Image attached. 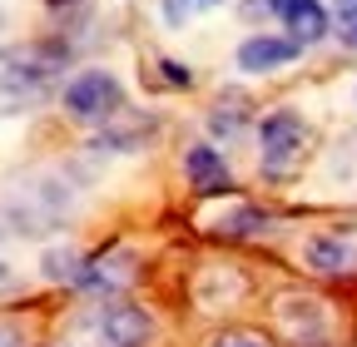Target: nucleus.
<instances>
[{
	"instance_id": "1",
	"label": "nucleus",
	"mask_w": 357,
	"mask_h": 347,
	"mask_svg": "<svg viewBox=\"0 0 357 347\" xmlns=\"http://www.w3.org/2000/svg\"><path fill=\"white\" fill-rule=\"evenodd\" d=\"M70 208H75V194L70 184L60 179V174H30V179L6 199V219L15 233L25 238H45V233H55L65 219H70Z\"/></svg>"
},
{
	"instance_id": "2",
	"label": "nucleus",
	"mask_w": 357,
	"mask_h": 347,
	"mask_svg": "<svg viewBox=\"0 0 357 347\" xmlns=\"http://www.w3.org/2000/svg\"><path fill=\"white\" fill-rule=\"evenodd\" d=\"M55 84V60L50 55H15L6 70H0V114H25L35 109Z\"/></svg>"
},
{
	"instance_id": "3",
	"label": "nucleus",
	"mask_w": 357,
	"mask_h": 347,
	"mask_svg": "<svg viewBox=\"0 0 357 347\" xmlns=\"http://www.w3.org/2000/svg\"><path fill=\"white\" fill-rule=\"evenodd\" d=\"M119 100H124V90H119V79L109 70H79L65 84V114L70 119H84V124L119 114Z\"/></svg>"
},
{
	"instance_id": "4",
	"label": "nucleus",
	"mask_w": 357,
	"mask_h": 347,
	"mask_svg": "<svg viewBox=\"0 0 357 347\" xmlns=\"http://www.w3.org/2000/svg\"><path fill=\"white\" fill-rule=\"evenodd\" d=\"M303 139H307V124L293 114V109H273L263 124H258V149H263V174H288L303 154Z\"/></svg>"
},
{
	"instance_id": "5",
	"label": "nucleus",
	"mask_w": 357,
	"mask_h": 347,
	"mask_svg": "<svg viewBox=\"0 0 357 347\" xmlns=\"http://www.w3.org/2000/svg\"><path fill=\"white\" fill-rule=\"evenodd\" d=\"M95 332L105 337V347H144L154 337V318L144 308H129V302H114V308L100 313Z\"/></svg>"
},
{
	"instance_id": "6",
	"label": "nucleus",
	"mask_w": 357,
	"mask_h": 347,
	"mask_svg": "<svg viewBox=\"0 0 357 347\" xmlns=\"http://www.w3.org/2000/svg\"><path fill=\"white\" fill-rule=\"evenodd\" d=\"M298 40L288 35V40H278V35H253V40H243L238 45V70H248V75H268V70H283L288 60H298Z\"/></svg>"
},
{
	"instance_id": "7",
	"label": "nucleus",
	"mask_w": 357,
	"mask_h": 347,
	"mask_svg": "<svg viewBox=\"0 0 357 347\" xmlns=\"http://www.w3.org/2000/svg\"><path fill=\"white\" fill-rule=\"evenodd\" d=\"M184 174H189V184H194L199 194H229V189H234L229 164H223V154L208 149V144H194V149L184 154Z\"/></svg>"
},
{
	"instance_id": "8",
	"label": "nucleus",
	"mask_w": 357,
	"mask_h": 347,
	"mask_svg": "<svg viewBox=\"0 0 357 347\" xmlns=\"http://www.w3.org/2000/svg\"><path fill=\"white\" fill-rule=\"evenodd\" d=\"M307 268H318V273H352L357 268V248L337 233H323V238H312L307 243Z\"/></svg>"
},
{
	"instance_id": "9",
	"label": "nucleus",
	"mask_w": 357,
	"mask_h": 347,
	"mask_svg": "<svg viewBox=\"0 0 357 347\" xmlns=\"http://www.w3.org/2000/svg\"><path fill=\"white\" fill-rule=\"evenodd\" d=\"M129 263H134V253H129V248H114L109 258H95V263L84 268V288H95V293H114V288H124V283L134 278Z\"/></svg>"
},
{
	"instance_id": "10",
	"label": "nucleus",
	"mask_w": 357,
	"mask_h": 347,
	"mask_svg": "<svg viewBox=\"0 0 357 347\" xmlns=\"http://www.w3.org/2000/svg\"><path fill=\"white\" fill-rule=\"evenodd\" d=\"M283 20H288V30H293L298 45H318V40L328 35V10L318 6V0H303V6H298V10H288Z\"/></svg>"
},
{
	"instance_id": "11",
	"label": "nucleus",
	"mask_w": 357,
	"mask_h": 347,
	"mask_svg": "<svg viewBox=\"0 0 357 347\" xmlns=\"http://www.w3.org/2000/svg\"><path fill=\"white\" fill-rule=\"evenodd\" d=\"M84 258L75 248H55V253H45V278L50 283H84Z\"/></svg>"
},
{
	"instance_id": "12",
	"label": "nucleus",
	"mask_w": 357,
	"mask_h": 347,
	"mask_svg": "<svg viewBox=\"0 0 357 347\" xmlns=\"http://www.w3.org/2000/svg\"><path fill=\"white\" fill-rule=\"evenodd\" d=\"M223 0H164V20L169 25H184V20H194V15H208V10H218Z\"/></svg>"
},
{
	"instance_id": "13",
	"label": "nucleus",
	"mask_w": 357,
	"mask_h": 347,
	"mask_svg": "<svg viewBox=\"0 0 357 347\" xmlns=\"http://www.w3.org/2000/svg\"><path fill=\"white\" fill-rule=\"evenodd\" d=\"M238 124H243V109H238V100H229V109H213L208 114V129H213V134H223V139H229V134H238Z\"/></svg>"
},
{
	"instance_id": "14",
	"label": "nucleus",
	"mask_w": 357,
	"mask_h": 347,
	"mask_svg": "<svg viewBox=\"0 0 357 347\" xmlns=\"http://www.w3.org/2000/svg\"><path fill=\"white\" fill-rule=\"evenodd\" d=\"M337 6V15H342V25H347V35L357 40V0H333Z\"/></svg>"
},
{
	"instance_id": "15",
	"label": "nucleus",
	"mask_w": 357,
	"mask_h": 347,
	"mask_svg": "<svg viewBox=\"0 0 357 347\" xmlns=\"http://www.w3.org/2000/svg\"><path fill=\"white\" fill-rule=\"evenodd\" d=\"M159 70H164V79H169V84H189V79H194V75H189V65H178V60H164Z\"/></svg>"
},
{
	"instance_id": "16",
	"label": "nucleus",
	"mask_w": 357,
	"mask_h": 347,
	"mask_svg": "<svg viewBox=\"0 0 357 347\" xmlns=\"http://www.w3.org/2000/svg\"><path fill=\"white\" fill-rule=\"evenodd\" d=\"M0 347H25V342H20V332H15L10 323H0Z\"/></svg>"
},
{
	"instance_id": "17",
	"label": "nucleus",
	"mask_w": 357,
	"mask_h": 347,
	"mask_svg": "<svg viewBox=\"0 0 357 347\" xmlns=\"http://www.w3.org/2000/svg\"><path fill=\"white\" fill-rule=\"evenodd\" d=\"M263 6L273 10V15H288V10H298V6H303V0H263Z\"/></svg>"
},
{
	"instance_id": "18",
	"label": "nucleus",
	"mask_w": 357,
	"mask_h": 347,
	"mask_svg": "<svg viewBox=\"0 0 357 347\" xmlns=\"http://www.w3.org/2000/svg\"><path fill=\"white\" fill-rule=\"evenodd\" d=\"M218 347H263V342H253V337H223Z\"/></svg>"
},
{
	"instance_id": "19",
	"label": "nucleus",
	"mask_w": 357,
	"mask_h": 347,
	"mask_svg": "<svg viewBox=\"0 0 357 347\" xmlns=\"http://www.w3.org/2000/svg\"><path fill=\"white\" fill-rule=\"evenodd\" d=\"M45 6H75V0H45Z\"/></svg>"
}]
</instances>
